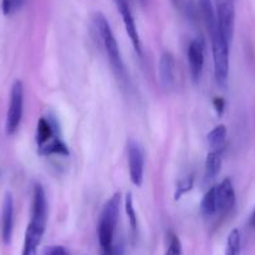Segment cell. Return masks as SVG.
Here are the masks:
<instances>
[{
	"label": "cell",
	"instance_id": "obj_1",
	"mask_svg": "<svg viewBox=\"0 0 255 255\" xmlns=\"http://www.w3.org/2000/svg\"><path fill=\"white\" fill-rule=\"evenodd\" d=\"M93 25H94L95 30H97L98 35H99L100 40H102L103 46L105 49L108 59H109L110 64H112L113 69H114L115 74L119 78L122 82H127V70H125L124 63H123L122 54H120L119 45L115 39L114 33H113L112 28H110L109 21L107 20L102 13H94L93 14Z\"/></svg>",
	"mask_w": 255,
	"mask_h": 255
},
{
	"label": "cell",
	"instance_id": "obj_2",
	"mask_svg": "<svg viewBox=\"0 0 255 255\" xmlns=\"http://www.w3.org/2000/svg\"><path fill=\"white\" fill-rule=\"evenodd\" d=\"M120 193H115L107 203L100 214L98 224V238L102 249L110 247L114 243V234L117 229L120 209Z\"/></svg>",
	"mask_w": 255,
	"mask_h": 255
},
{
	"label": "cell",
	"instance_id": "obj_3",
	"mask_svg": "<svg viewBox=\"0 0 255 255\" xmlns=\"http://www.w3.org/2000/svg\"><path fill=\"white\" fill-rule=\"evenodd\" d=\"M212 39L213 61H214V75L220 85H225L229 77L230 67V43L218 31L210 36Z\"/></svg>",
	"mask_w": 255,
	"mask_h": 255
},
{
	"label": "cell",
	"instance_id": "obj_4",
	"mask_svg": "<svg viewBox=\"0 0 255 255\" xmlns=\"http://www.w3.org/2000/svg\"><path fill=\"white\" fill-rule=\"evenodd\" d=\"M24 109V87L20 80H16L10 90L8 113H6L5 131L8 135H13L18 130L23 118Z\"/></svg>",
	"mask_w": 255,
	"mask_h": 255
},
{
	"label": "cell",
	"instance_id": "obj_5",
	"mask_svg": "<svg viewBox=\"0 0 255 255\" xmlns=\"http://www.w3.org/2000/svg\"><path fill=\"white\" fill-rule=\"evenodd\" d=\"M217 29L229 43H232L235 26L234 0H217L215 1Z\"/></svg>",
	"mask_w": 255,
	"mask_h": 255
},
{
	"label": "cell",
	"instance_id": "obj_6",
	"mask_svg": "<svg viewBox=\"0 0 255 255\" xmlns=\"http://www.w3.org/2000/svg\"><path fill=\"white\" fill-rule=\"evenodd\" d=\"M144 150L140 144L135 140H130L128 144V164H129V175L131 183L135 186L143 184L144 178Z\"/></svg>",
	"mask_w": 255,
	"mask_h": 255
},
{
	"label": "cell",
	"instance_id": "obj_7",
	"mask_svg": "<svg viewBox=\"0 0 255 255\" xmlns=\"http://www.w3.org/2000/svg\"><path fill=\"white\" fill-rule=\"evenodd\" d=\"M114 1L120 15H122L125 30H127L129 38H130L131 44H133L136 54L141 56V54H143V50H141V41L140 36H139L138 28H136L135 19H134L133 11H131L130 0H114Z\"/></svg>",
	"mask_w": 255,
	"mask_h": 255
},
{
	"label": "cell",
	"instance_id": "obj_8",
	"mask_svg": "<svg viewBox=\"0 0 255 255\" xmlns=\"http://www.w3.org/2000/svg\"><path fill=\"white\" fill-rule=\"evenodd\" d=\"M204 41L200 38L191 40L189 44L188 63L191 78L194 82H198L200 79L203 69H204Z\"/></svg>",
	"mask_w": 255,
	"mask_h": 255
},
{
	"label": "cell",
	"instance_id": "obj_9",
	"mask_svg": "<svg viewBox=\"0 0 255 255\" xmlns=\"http://www.w3.org/2000/svg\"><path fill=\"white\" fill-rule=\"evenodd\" d=\"M46 224L36 220H30L26 227L25 239H24L23 255H38V247L43 239Z\"/></svg>",
	"mask_w": 255,
	"mask_h": 255
},
{
	"label": "cell",
	"instance_id": "obj_10",
	"mask_svg": "<svg viewBox=\"0 0 255 255\" xmlns=\"http://www.w3.org/2000/svg\"><path fill=\"white\" fill-rule=\"evenodd\" d=\"M14 229V199L10 193H6L1 210V239L4 244H10Z\"/></svg>",
	"mask_w": 255,
	"mask_h": 255
},
{
	"label": "cell",
	"instance_id": "obj_11",
	"mask_svg": "<svg viewBox=\"0 0 255 255\" xmlns=\"http://www.w3.org/2000/svg\"><path fill=\"white\" fill-rule=\"evenodd\" d=\"M30 219L45 223V224L46 220H48V202H46L45 190L40 184H35L33 188Z\"/></svg>",
	"mask_w": 255,
	"mask_h": 255
},
{
	"label": "cell",
	"instance_id": "obj_12",
	"mask_svg": "<svg viewBox=\"0 0 255 255\" xmlns=\"http://www.w3.org/2000/svg\"><path fill=\"white\" fill-rule=\"evenodd\" d=\"M217 199L218 213H220V214H225L234 207L235 190L229 178L224 179L222 183L217 185Z\"/></svg>",
	"mask_w": 255,
	"mask_h": 255
},
{
	"label": "cell",
	"instance_id": "obj_13",
	"mask_svg": "<svg viewBox=\"0 0 255 255\" xmlns=\"http://www.w3.org/2000/svg\"><path fill=\"white\" fill-rule=\"evenodd\" d=\"M159 79L165 89L175 85V59L170 53H164L159 61Z\"/></svg>",
	"mask_w": 255,
	"mask_h": 255
},
{
	"label": "cell",
	"instance_id": "obj_14",
	"mask_svg": "<svg viewBox=\"0 0 255 255\" xmlns=\"http://www.w3.org/2000/svg\"><path fill=\"white\" fill-rule=\"evenodd\" d=\"M56 138V129L54 128L53 123L46 118H40L36 125V144L38 149L48 144L49 141Z\"/></svg>",
	"mask_w": 255,
	"mask_h": 255
},
{
	"label": "cell",
	"instance_id": "obj_15",
	"mask_svg": "<svg viewBox=\"0 0 255 255\" xmlns=\"http://www.w3.org/2000/svg\"><path fill=\"white\" fill-rule=\"evenodd\" d=\"M200 15L207 26L209 35L212 36L217 30V16H215V4L213 0H199Z\"/></svg>",
	"mask_w": 255,
	"mask_h": 255
},
{
	"label": "cell",
	"instance_id": "obj_16",
	"mask_svg": "<svg viewBox=\"0 0 255 255\" xmlns=\"http://www.w3.org/2000/svg\"><path fill=\"white\" fill-rule=\"evenodd\" d=\"M222 151L212 150L205 159V180L212 181L219 175L222 169Z\"/></svg>",
	"mask_w": 255,
	"mask_h": 255
},
{
	"label": "cell",
	"instance_id": "obj_17",
	"mask_svg": "<svg viewBox=\"0 0 255 255\" xmlns=\"http://www.w3.org/2000/svg\"><path fill=\"white\" fill-rule=\"evenodd\" d=\"M200 210L203 215L207 218L213 217L218 213V199H217V185L212 186L209 190L205 193L204 198L200 204Z\"/></svg>",
	"mask_w": 255,
	"mask_h": 255
},
{
	"label": "cell",
	"instance_id": "obj_18",
	"mask_svg": "<svg viewBox=\"0 0 255 255\" xmlns=\"http://www.w3.org/2000/svg\"><path fill=\"white\" fill-rule=\"evenodd\" d=\"M227 135L228 131L225 125H217V127L208 134V144H209L210 149H212V150L222 151L223 146H224L225 144V140H227Z\"/></svg>",
	"mask_w": 255,
	"mask_h": 255
},
{
	"label": "cell",
	"instance_id": "obj_19",
	"mask_svg": "<svg viewBox=\"0 0 255 255\" xmlns=\"http://www.w3.org/2000/svg\"><path fill=\"white\" fill-rule=\"evenodd\" d=\"M240 250H242V238L239 230L234 229L228 237L225 255H240Z\"/></svg>",
	"mask_w": 255,
	"mask_h": 255
},
{
	"label": "cell",
	"instance_id": "obj_20",
	"mask_svg": "<svg viewBox=\"0 0 255 255\" xmlns=\"http://www.w3.org/2000/svg\"><path fill=\"white\" fill-rule=\"evenodd\" d=\"M193 185H194V176L193 175H186L184 178H181L180 180L178 181L175 188V193H174V199L179 200L183 195H185L186 193L193 189Z\"/></svg>",
	"mask_w": 255,
	"mask_h": 255
},
{
	"label": "cell",
	"instance_id": "obj_21",
	"mask_svg": "<svg viewBox=\"0 0 255 255\" xmlns=\"http://www.w3.org/2000/svg\"><path fill=\"white\" fill-rule=\"evenodd\" d=\"M165 255H183V248H181L180 239L174 233L168 234V244H166Z\"/></svg>",
	"mask_w": 255,
	"mask_h": 255
},
{
	"label": "cell",
	"instance_id": "obj_22",
	"mask_svg": "<svg viewBox=\"0 0 255 255\" xmlns=\"http://www.w3.org/2000/svg\"><path fill=\"white\" fill-rule=\"evenodd\" d=\"M125 212H127L128 218H129L131 229L136 230V227H138V218H136L135 209H134L133 195H131V193H128L127 197H125Z\"/></svg>",
	"mask_w": 255,
	"mask_h": 255
},
{
	"label": "cell",
	"instance_id": "obj_23",
	"mask_svg": "<svg viewBox=\"0 0 255 255\" xmlns=\"http://www.w3.org/2000/svg\"><path fill=\"white\" fill-rule=\"evenodd\" d=\"M25 4V0H3L1 9H3L4 15L9 16L18 13Z\"/></svg>",
	"mask_w": 255,
	"mask_h": 255
},
{
	"label": "cell",
	"instance_id": "obj_24",
	"mask_svg": "<svg viewBox=\"0 0 255 255\" xmlns=\"http://www.w3.org/2000/svg\"><path fill=\"white\" fill-rule=\"evenodd\" d=\"M102 255H125V250L120 243H113L110 247L102 249Z\"/></svg>",
	"mask_w": 255,
	"mask_h": 255
},
{
	"label": "cell",
	"instance_id": "obj_25",
	"mask_svg": "<svg viewBox=\"0 0 255 255\" xmlns=\"http://www.w3.org/2000/svg\"><path fill=\"white\" fill-rule=\"evenodd\" d=\"M43 255H69V253L61 245H50L44 249Z\"/></svg>",
	"mask_w": 255,
	"mask_h": 255
},
{
	"label": "cell",
	"instance_id": "obj_26",
	"mask_svg": "<svg viewBox=\"0 0 255 255\" xmlns=\"http://www.w3.org/2000/svg\"><path fill=\"white\" fill-rule=\"evenodd\" d=\"M214 108H215V110H217V113L218 114H222L223 112H224V108H225V103H224V100L223 99H220V98H215L214 99Z\"/></svg>",
	"mask_w": 255,
	"mask_h": 255
},
{
	"label": "cell",
	"instance_id": "obj_27",
	"mask_svg": "<svg viewBox=\"0 0 255 255\" xmlns=\"http://www.w3.org/2000/svg\"><path fill=\"white\" fill-rule=\"evenodd\" d=\"M248 224H249L250 229H252L253 232L255 233V208H254V210H253V212H252V214H250L249 223H248Z\"/></svg>",
	"mask_w": 255,
	"mask_h": 255
},
{
	"label": "cell",
	"instance_id": "obj_28",
	"mask_svg": "<svg viewBox=\"0 0 255 255\" xmlns=\"http://www.w3.org/2000/svg\"><path fill=\"white\" fill-rule=\"evenodd\" d=\"M171 1H173L174 5L178 6V8H180L181 6V0H171Z\"/></svg>",
	"mask_w": 255,
	"mask_h": 255
},
{
	"label": "cell",
	"instance_id": "obj_29",
	"mask_svg": "<svg viewBox=\"0 0 255 255\" xmlns=\"http://www.w3.org/2000/svg\"><path fill=\"white\" fill-rule=\"evenodd\" d=\"M140 1H141V4H145V1H146V0H140Z\"/></svg>",
	"mask_w": 255,
	"mask_h": 255
}]
</instances>
